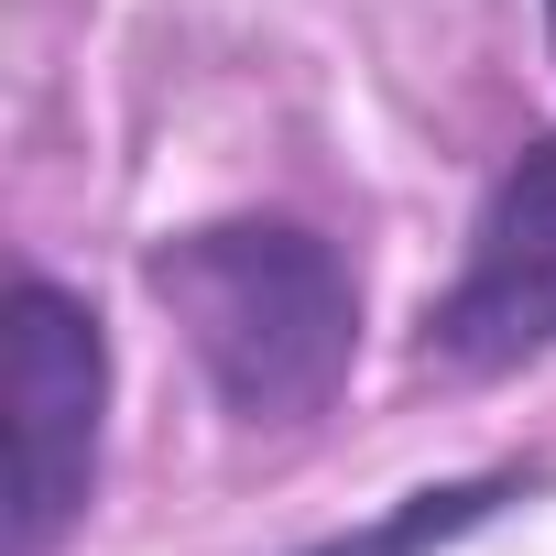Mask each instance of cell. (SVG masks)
I'll use <instances>...</instances> for the list:
<instances>
[{"instance_id":"obj_1","label":"cell","mask_w":556,"mask_h":556,"mask_svg":"<svg viewBox=\"0 0 556 556\" xmlns=\"http://www.w3.org/2000/svg\"><path fill=\"white\" fill-rule=\"evenodd\" d=\"M153 306L186 328V361L240 426H306L361 361V273L306 218H197L142 251Z\"/></svg>"},{"instance_id":"obj_2","label":"cell","mask_w":556,"mask_h":556,"mask_svg":"<svg viewBox=\"0 0 556 556\" xmlns=\"http://www.w3.org/2000/svg\"><path fill=\"white\" fill-rule=\"evenodd\" d=\"M110 437V328L77 285L23 273L12 285V502H0V556H55L99 491Z\"/></svg>"},{"instance_id":"obj_3","label":"cell","mask_w":556,"mask_h":556,"mask_svg":"<svg viewBox=\"0 0 556 556\" xmlns=\"http://www.w3.org/2000/svg\"><path fill=\"white\" fill-rule=\"evenodd\" d=\"M556 350V131H534L480 218H469V251L447 273V295L426 306L415 328V371H447V382H502L523 361Z\"/></svg>"},{"instance_id":"obj_4","label":"cell","mask_w":556,"mask_h":556,"mask_svg":"<svg viewBox=\"0 0 556 556\" xmlns=\"http://www.w3.org/2000/svg\"><path fill=\"white\" fill-rule=\"evenodd\" d=\"M534 491H545V469H469V480H426V491H404L393 513H371L361 534H317L306 556H437V545L480 534L502 502H534Z\"/></svg>"},{"instance_id":"obj_5","label":"cell","mask_w":556,"mask_h":556,"mask_svg":"<svg viewBox=\"0 0 556 556\" xmlns=\"http://www.w3.org/2000/svg\"><path fill=\"white\" fill-rule=\"evenodd\" d=\"M545 34H556V0H545Z\"/></svg>"}]
</instances>
